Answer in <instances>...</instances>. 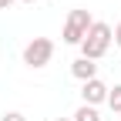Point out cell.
I'll use <instances>...</instances> for the list:
<instances>
[{
	"instance_id": "cell-1",
	"label": "cell",
	"mask_w": 121,
	"mask_h": 121,
	"mask_svg": "<svg viewBox=\"0 0 121 121\" xmlns=\"http://www.w3.org/2000/svg\"><path fill=\"white\" fill-rule=\"evenodd\" d=\"M111 40H114V30H111L108 24L94 20V24H91V30L84 34V40H81V57H87V60H101L104 54H108Z\"/></svg>"
},
{
	"instance_id": "cell-2",
	"label": "cell",
	"mask_w": 121,
	"mask_h": 121,
	"mask_svg": "<svg viewBox=\"0 0 121 121\" xmlns=\"http://www.w3.org/2000/svg\"><path fill=\"white\" fill-rule=\"evenodd\" d=\"M54 57V40L51 37H34L24 47V64L27 67H47Z\"/></svg>"
},
{
	"instance_id": "cell-3",
	"label": "cell",
	"mask_w": 121,
	"mask_h": 121,
	"mask_svg": "<svg viewBox=\"0 0 121 121\" xmlns=\"http://www.w3.org/2000/svg\"><path fill=\"white\" fill-rule=\"evenodd\" d=\"M91 24H94V20H91L87 10H71V17L64 24V44H78V47H81V40L91 30Z\"/></svg>"
},
{
	"instance_id": "cell-4",
	"label": "cell",
	"mask_w": 121,
	"mask_h": 121,
	"mask_svg": "<svg viewBox=\"0 0 121 121\" xmlns=\"http://www.w3.org/2000/svg\"><path fill=\"white\" fill-rule=\"evenodd\" d=\"M108 84H104V81H87L84 87H81V98H84V104H91V108H98V104H108Z\"/></svg>"
},
{
	"instance_id": "cell-5",
	"label": "cell",
	"mask_w": 121,
	"mask_h": 121,
	"mask_svg": "<svg viewBox=\"0 0 121 121\" xmlns=\"http://www.w3.org/2000/svg\"><path fill=\"white\" fill-rule=\"evenodd\" d=\"M71 74H74L81 84H87V81L98 78V64H94V60H87V57H78V60L71 64Z\"/></svg>"
},
{
	"instance_id": "cell-6",
	"label": "cell",
	"mask_w": 121,
	"mask_h": 121,
	"mask_svg": "<svg viewBox=\"0 0 121 121\" xmlns=\"http://www.w3.org/2000/svg\"><path fill=\"white\" fill-rule=\"evenodd\" d=\"M71 121H101V114H98V108H91V104H81Z\"/></svg>"
},
{
	"instance_id": "cell-7",
	"label": "cell",
	"mask_w": 121,
	"mask_h": 121,
	"mask_svg": "<svg viewBox=\"0 0 121 121\" xmlns=\"http://www.w3.org/2000/svg\"><path fill=\"white\" fill-rule=\"evenodd\" d=\"M108 108H111L114 114H121V84L108 91Z\"/></svg>"
},
{
	"instance_id": "cell-8",
	"label": "cell",
	"mask_w": 121,
	"mask_h": 121,
	"mask_svg": "<svg viewBox=\"0 0 121 121\" xmlns=\"http://www.w3.org/2000/svg\"><path fill=\"white\" fill-rule=\"evenodd\" d=\"M4 121H27V118H24L20 111H7V114H4Z\"/></svg>"
},
{
	"instance_id": "cell-9",
	"label": "cell",
	"mask_w": 121,
	"mask_h": 121,
	"mask_svg": "<svg viewBox=\"0 0 121 121\" xmlns=\"http://www.w3.org/2000/svg\"><path fill=\"white\" fill-rule=\"evenodd\" d=\"M114 44H118V47H121V24L114 27Z\"/></svg>"
},
{
	"instance_id": "cell-10",
	"label": "cell",
	"mask_w": 121,
	"mask_h": 121,
	"mask_svg": "<svg viewBox=\"0 0 121 121\" xmlns=\"http://www.w3.org/2000/svg\"><path fill=\"white\" fill-rule=\"evenodd\" d=\"M10 4H13V0H0V10H7V7H10Z\"/></svg>"
},
{
	"instance_id": "cell-11",
	"label": "cell",
	"mask_w": 121,
	"mask_h": 121,
	"mask_svg": "<svg viewBox=\"0 0 121 121\" xmlns=\"http://www.w3.org/2000/svg\"><path fill=\"white\" fill-rule=\"evenodd\" d=\"M20 4H37V0H20Z\"/></svg>"
},
{
	"instance_id": "cell-12",
	"label": "cell",
	"mask_w": 121,
	"mask_h": 121,
	"mask_svg": "<svg viewBox=\"0 0 121 121\" xmlns=\"http://www.w3.org/2000/svg\"><path fill=\"white\" fill-rule=\"evenodd\" d=\"M54 121H71V118H54Z\"/></svg>"
}]
</instances>
